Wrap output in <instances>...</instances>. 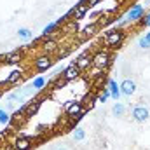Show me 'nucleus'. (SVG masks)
Here are the masks:
<instances>
[{"mask_svg": "<svg viewBox=\"0 0 150 150\" xmlns=\"http://www.w3.org/2000/svg\"><path fill=\"white\" fill-rule=\"evenodd\" d=\"M110 65H112V54H110L108 49H100L93 54V67L94 68L105 72Z\"/></svg>", "mask_w": 150, "mask_h": 150, "instance_id": "1", "label": "nucleus"}, {"mask_svg": "<svg viewBox=\"0 0 150 150\" xmlns=\"http://www.w3.org/2000/svg\"><path fill=\"white\" fill-rule=\"evenodd\" d=\"M124 40H126V32L120 30V28H117V30L108 32L103 37V45L105 47H110V49H115V47H120Z\"/></svg>", "mask_w": 150, "mask_h": 150, "instance_id": "2", "label": "nucleus"}, {"mask_svg": "<svg viewBox=\"0 0 150 150\" xmlns=\"http://www.w3.org/2000/svg\"><path fill=\"white\" fill-rule=\"evenodd\" d=\"M54 58L51 56V54H40L37 56L35 59H33V68L37 70V72H45V70H49V68H52L54 67Z\"/></svg>", "mask_w": 150, "mask_h": 150, "instance_id": "3", "label": "nucleus"}, {"mask_svg": "<svg viewBox=\"0 0 150 150\" xmlns=\"http://www.w3.org/2000/svg\"><path fill=\"white\" fill-rule=\"evenodd\" d=\"M87 11H89V5L86 4V0H80L75 7H72V9L67 12V16H68V18H72L74 21H80V19L87 14Z\"/></svg>", "mask_w": 150, "mask_h": 150, "instance_id": "4", "label": "nucleus"}, {"mask_svg": "<svg viewBox=\"0 0 150 150\" xmlns=\"http://www.w3.org/2000/svg\"><path fill=\"white\" fill-rule=\"evenodd\" d=\"M143 16H145V7L140 5V4H134V5H131V9L126 12V21H127V23H138Z\"/></svg>", "mask_w": 150, "mask_h": 150, "instance_id": "5", "label": "nucleus"}, {"mask_svg": "<svg viewBox=\"0 0 150 150\" xmlns=\"http://www.w3.org/2000/svg\"><path fill=\"white\" fill-rule=\"evenodd\" d=\"M75 65H77L82 72H84V70H87V68H91V67H93V54H91L89 51H84L82 54H79V56H77Z\"/></svg>", "mask_w": 150, "mask_h": 150, "instance_id": "6", "label": "nucleus"}, {"mask_svg": "<svg viewBox=\"0 0 150 150\" xmlns=\"http://www.w3.org/2000/svg\"><path fill=\"white\" fill-rule=\"evenodd\" d=\"M40 105H42V96L33 98V100H30L28 103H25V105H23V107H25V117H26V119H28V117H33V115L40 110Z\"/></svg>", "mask_w": 150, "mask_h": 150, "instance_id": "7", "label": "nucleus"}, {"mask_svg": "<svg viewBox=\"0 0 150 150\" xmlns=\"http://www.w3.org/2000/svg\"><path fill=\"white\" fill-rule=\"evenodd\" d=\"M40 47H42V51H44V54H56V51H58V47H59V44H58V40L52 37H47V38H42V44H40Z\"/></svg>", "mask_w": 150, "mask_h": 150, "instance_id": "8", "label": "nucleus"}, {"mask_svg": "<svg viewBox=\"0 0 150 150\" xmlns=\"http://www.w3.org/2000/svg\"><path fill=\"white\" fill-rule=\"evenodd\" d=\"M131 115H133V119H134L136 122H147L149 117H150V112H149L147 107H143V105H136V107L133 108Z\"/></svg>", "mask_w": 150, "mask_h": 150, "instance_id": "9", "label": "nucleus"}, {"mask_svg": "<svg viewBox=\"0 0 150 150\" xmlns=\"http://www.w3.org/2000/svg\"><path fill=\"white\" fill-rule=\"evenodd\" d=\"M80 74H82V70L75 65V63H72L70 67H67L65 70H63V74H61V77L67 80V82H70V80H77L79 77H80Z\"/></svg>", "mask_w": 150, "mask_h": 150, "instance_id": "10", "label": "nucleus"}, {"mask_svg": "<svg viewBox=\"0 0 150 150\" xmlns=\"http://www.w3.org/2000/svg\"><path fill=\"white\" fill-rule=\"evenodd\" d=\"M119 87H120V93L126 94V96H131V94H134V91H136V84H134V80H131V79H124Z\"/></svg>", "mask_w": 150, "mask_h": 150, "instance_id": "11", "label": "nucleus"}, {"mask_svg": "<svg viewBox=\"0 0 150 150\" xmlns=\"http://www.w3.org/2000/svg\"><path fill=\"white\" fill-rule=\"evenodd\" d=\"M12 145H14L16 150H30V147H32V138L30 136H18Z\"/></svg>", "mask_w": 150, "mask_h": 150, "instance_id": "12", "label": "nucleus"}, {"mask_svg": "<svg viewBox=\"0 0 150 150\" xmlns=\"http://www.w3.org/2000/svg\"><path fill=\"white\" fill-rule=\"evenodd\" d=\"M98 28H100V25L94 21V23H91V25H87V26H84L82 30H80V38H89L93 37L96 32H98Z\"/></svg>", "mask_w": 150, "mask_h": 150, "instance_id": "13", "label": "nucleus"}, {"mask_svg": "<svg viewBox=\"0 0 150 150\" xmlns=\"http://www.w3.org/2000/svg\"><path fill=\"white\" fill-rule=\"evenodd\" d=\"M4 59H5V63L14 65V63H21V61L25 59V56H23V52H21V51H14V52L5 54V56H4Z\"/></svg>", "mask_w": 150, "mask_h": 150, "instance_id": "14", "label": "nucleus"}, {"mask_svg": "<svg viewBox=\"0 0 150 150\" xmlns=\"http://www.w3.org/2000/svg\"><path fill=\"white\" fill-rule=\"evenodd\" d=\"M80 110H82V101H74V103H72V105L65 110V112H67V115H68L70 119H74V117H77V115H79V112H80Z\"/></svg>", "mask_w": 150, "mask_h": 150, "instance_id": "15", "label": "nucleus"}, {"mask_svg": "<svg viewBox=\"0 0 150 150\" xmlns=\"http://www.w3.org/2000/svg\"><path fill=\"white\" fill-rule=\"evenodd\" d=\"M108 91H110V96H112L113 100H119L120 98V87L117 86V82L115 80H108Z\"/></svg>", "mask_w": 150, "mask_h": 150, "instance_id": "16", "label": "nucleus"}, {"mask_svg": "<svg viewBox=\"0 0 150 150\" xmlns=\"http://www.w3.org/2000/svg\"><path fill=\"white\" fill-rule=\"evenodd\" d=\"M21 77H23V72L21 70H14V72H11L9 77L4 80V84H16V82L21 80Z\"/></svg>", "mask_w": 150, "mask_h": 150, "instance_id": "17", "label": "nucleus"}, {"mask_svg": "<svg viewBox=\"0 0 150 150\" xmlns=\"http://www.w3.org/2000/svg\"><path fill=\"white\" fill-rule=\"evenodd\" d=\"M126 112H127V107H126L124 103H119V101L113 105V108H112V113L115 115V117H124Z\"/></svg>", "mask_w": 150, "mask_h": 150, "instance_id": "18", "label": "nucleus"}, {"mask_svg": "<svg viewBox=\"0 0 150 150\" xmlns=\"http://www.w3.org/2000/svg\"><path fill=\"white\" fill-rule=\"evenodd\" d=\"M18 37H19V40L28 42V40L33 38V32H32L30 28H19V30H18Z\"/></svg>", "mask_w": 150, "mask_h": 150, "instance_id": "19", "label": "nucleus"}, {"mask_svg": "<svg viewBox=\"0 0 150 150\" xmlns=\"http://www.w3.org/2000/svg\"><path fill=\"white\" fill-rule=\"evenodd\" d=\"M58 28H59V25H58V23H52V25L45 26V28L42 30V38L52 37V32H58Z\"/></svg>", "mask_w": 150, "mask_h": 150, "instance_id": "20", "label": "nucleus"}, {"mask_svg": "<svg viewBox=\"0 0 150 150\" xmlns=\"http://www.w3.org/2000/svg\"><path fill=\"white\" fill-rule=\"evenodd\" d=\"M72 52V47H68V45H63V47H58V51H56V58L58 59H63V58H67L68 54Z\"/></svg>", "mask_w": 150, "mask_h": 150, "instance_id": "21", "label": "nucleus"}, {"mask_svg": "<svg viewBox=\"0 0 150 150\" xmlns=\"http://www.w3.org/2000/svg\"><path fill=\"white\" fill-rule=\"evenodd\" d=\"M84 138H86V129L80 127V126H77L74 129V140L75 142H82Z\"/></svg>", "mask_w": 150, "mask_h": 150, "instance_id": "22", "label": "nucleus"}, {"mask_svg": "<svg viewBox=\"0 0 150 150\" xmlns=\"http://www.w3.org/2000/svg\"><path fill=\"white\" fill-rule=\"evenodd\" d=\"M63 32H65V33H68V32L75 33V32H77V21H74V19H68V21H67V26L63 28Z\"/></svg>", "mask_w": 150, "mask_h": 150, "instance_id": "23", "label": "nucleus"}, {"mask_svg": "<svg viewBox=\"0 0 150 150\" xmlns=\"http://www.w3.org/2000/svg\"><path fill=\"white\" fill-rule=\"evenodd\" d=\"M32 87H33V89H44V87H45V79H44V77H37V79L32 82Z\"/></svg>", "mask_w": 150, "mask_h": 150, "instance_id": "24", "label": "nucleus"}, {"mask_svg": "<svg viewBox=\"0 0 150 150\" xmlns=\"http://www.w3.org/2000/svg\"><path fill=\"white\" fill-rule=\"evenodd\" d=\"M11 115H9V112H5L4 108H0V124H9L11 122Z\"/></svg>", "mask_w": 150, "mask_h": 150, "instance_id": "25", "label": "nucleus"}, {"mask_svg": "<svg viewBox=\"0 0 150 150\" xmlns=\"http://www.w3.org/2000/svg\"><path fill=\"white\" fill-rule=\"evenodd\" d=\"M138 47L140 49H150V40L147 37H142L138 40Z\"/></svg>", "mask_w": 150, "mask_h": 150, "instance_id": "26", "label": "nucleus"}, {"mask_svg": "<svg viewBox=\"0 0 150 150\" xmlns=\"http://www.w3.org/2000/svg\"><path fill=\"white\" fill-rule=\"evenodd\" d=\"M108 96H110V91H108V87H105L103 89V93L98 96V101H101V103H105L107 100H108Z\"/></svg>", "mask_w": 150, "mask_h": 150, "instance_id": "27", "label": "nucleus"}, {"mask_svg": "<svg viewBox=\"0 0 150 150\" xmlns=\"http://www.w3.org/2000/svg\"><path fill=\"white\" fill-rule=\"evenodd\" d=\"M140 25H143V26H149L150 28V12H147L142 19H140Z\"/></svg>", "mask_w": 150, "mask_h": 150, "instance_id": "28", "label": "nucleus"}, {"mask_svg": "<svg viewBox=\"0 0 150 150\" xmlns=\"http://www.w3.org/2000/svg\"><path fill=\"white\" fill-rule=\"evenodd\" d=\"M100 2H101V0H86V4L89 5V9H93V7H96V5H98Z\"/></svg>", "mask_w": 150, "mask_h": 150, "instance_id": "29", "label": "nucleus"}, {"mask_svg": "<svg viewBox=\"0 0 150 150\" xmlns=\"http://www.w3.org/2000/svg\"><path fill=\"white\" fill-rule=\"evenodd\" d=\"M5 138H7V131H2V133H0V142L5 140Z\"/></svg>", "mask_w": 150, "mask_h": 150, "instance_id": "30", "label": "nucleus"}, {"mask_svg": "<svg viewBox=\"0 0 150 150\" xmlns=\"http://www.w3.org/2000/svg\"><path fill=\"white\" fill-rule=\"evenodd\" d=\"M4 150H16V149H14V145H5V149Z\"/></svg>", "mask_w": 150, "mask_h": 150, "instance_id": "31", "label": "nucleus"}, {"mask_svg": "<svg viewBox=\"0 0 150 150\" xmlns=\"http://www.w3.org/2000/svg\"><path fill=\"white\" fill-rule=\"evenodd\" d=\"M56 150H68V149H65V147H59V149H56Z\"/></svg>", "mask_w": 150, "mask_h": 150, "instance_id": "32", "label": "nucleus"}, {"mask_svg": "<svg viewBox=\"0 0 150 150\" xmlns=\"http://www.w3.org/2000/svg\"><path fill=\"white\" fill-rule=\"evenodd\" d=\"M145 37H147V38H149V40H150V32H149V33H147V35H145Z\"/></svg>", "mask_w": 150, "mask_h": 150, "instance_id": "33", "label": "nucleus"}]
</instances>
